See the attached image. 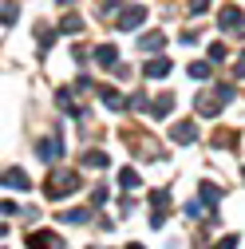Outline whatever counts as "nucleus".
Masks as SVG:
<instances>
[{
	"mask_svg": "<svg viewBox=\"0 0 245 249\" xmlns=\"http://www.w3.org/2000/svg\"><path fill=\"white\" fill-rule=\"evenodd\" d=\"M119 8V0H99V16H107V12H115Z\"/></svg>",
	"mask_w": 245,
	"mask_h": 249,
	"instance_id": "23",
	"label": "nucleus"
},
{
	"mask_svg": "<svg viewBox=\"0 0 245 249\" xmlns=\"http://www.w3.org/2000/svg\"><path fill=\"white\" fill-rule=\"evenodd\" d=\"M127 249H146V245H139V241H131V245H127Z\"/></svg>",
	"mask_w": 245,
	"mask_h": 249,
	"instance_id": "29",
	"label": "nucleus"
},
{
	"mask_svg": "<svg viewBox=\"0 0 245 249\" xmlns=\"http://www.w3.org/2000/svg\"><path fill=\"white\" fill-rule=\"evenodd\" d=\"M170 111H174V95H158L155 107H150V115H155V119H162V115H170Z\"/></svg>",
	"mask_w": 245,
	"mask_h": 249,
	"instance_id": "17",
	"label": "nucleus"
},
{
	"mask_svg": "<svg viewBox=\"0 0 245 249\" xmlns=\"http://www.w3.org/2000/svg\"><path fill=\"white\" fill-rule=\"evenodd\" d=\"M4 186H12V190H28L32 182H28V174L20 166H12V170H4Z\"/></svg>",
	"mask_w": 245,
	"mask_h": 249,
	"instance_id": "10",
	"label": "nucleus"
},
{
	"mask_svg": "<svg viewBox=\"0 0 245 249\" xmlns=\"http://www.w3.org/2000/svg\"><path fill=\"white\" fill-rule=\"evenodd\" d=\"M59 32H83V20L71 12V16H64V24H59Z\"/></svg>",
	"mask_w": 245,
	"mask_h": 249,
	"instance_id": "18",
	"label": "nucleus"
},
{
	"mask_svg": "<svg viewBox=\"0 0 245 249\" xmlns=\"http://www.w3.org/2000/svg\"><path fill=\"white\" fill-rule=\"evenodd\" d=\"M218 28H222V32H233V36H245V12L237 4H226L218 12Z\"/></svg>",
	"mask_w": 245,
	"mask_h": 249,
	"instance_id": "3",
	"label": "nucleus"
},
{
	"mask_svg": "<svg viewBox=\"0 0 245 249\" xmlns=\"http://www.w3.org/2000/svg\"><path fill=\"white\" fill-rule=\"evenodd\" d=\"M146 79H162V75H170L174 71V64H170V55H155V59H146Z\"/></svg>",
	"mask_w": 245,
	"mask_h": 249,
	"instance_id": "7",
	"label": "nucleus"
},
{
	"mask_svg": "<svg viewBox=\"0 0 245 249\" xmlns=\"http://www.w3.org/2000/svg\"><path fill=\"white\" fill-rule=\"evenodd\" d=\"M210 8V0H190V12H206Z\"/></svg>",
	"mask_w": 245,
	"mask_h": 249,
	"instance_id": "26",
	"label": "nucleus"
},
{
	"mask_svg": "<svg viewBox=\"0 0 245 249\" xmlns=\"http://www.w3.org/2000/svg\"><path fill=\"white\" fill-rule=\"evenodd\" d=\"M162 44H166L162 32H146V36L139 40V52H155V48H162Z\"/></svg>",
	"mask_w": 245,
	"mask_h": 249,
	"instance_id": "16",
	"label": "nucleus"
},
{
	"mask_svg": "<svg viewBox=\"0 0 245 249\" xmlns=\"http://www.w3.org/2000/svg\"><path fill=\"white\" fill-rule=\"evenodd\" d=\"M198 194H202V202H206V206H218V202H222V186L202 182V186H198Z\"/></svg>",
	"mask_w": 245,
	"mask_h": 249,
	"instance_id": "13",
	"label": "nucleus"
},
{
	"mask_svg": "<svg viewBox=\"0 0 245 249\" xmlns=\"http://www.w3.org/2000/svg\"><path fill=\"white\" fill-rule=\"evenodd\" d=\"M107 162H111L107 150H87V154H83V166H87V170H107Z\"/></svg>",
	"mask_w": 245,
	"mask_h": 249,
	"instance_id": "11",
	"label": "nucleus"
},
{
	"mask_svg": "<svg viewBox=\"0 0 245 249\" xmlns=\"http://www.w3.org/2000/svg\"><path fill=\"white\" fill-rule=\"evenodd\" d=\"M226 59V44H210V64H222Z\"/></svg>",
	"mask_w": 245,
	"mask_h": 249,
	"instance_id": "21",
	"label": "nucleus"
},
{
	"mask_svg": "<svg viewBox=\"0 0 245 249\" xmlns=\"http://www.w3.org/2000/svg\"><path fill=\"white\" fill-rule=\"evenodd\" d=\"M55 4H59V8H68V4H75V0H55Z\"/></svg>",
	"mask_w": 245,
	"mask_h": 249,
	"instance_id": "28",
	"label": "nucleus"
},
{
	"mask_svg": "<svg viewBox=\"0 0 245 249\" xmlns=\"http://www.w3.org/2000/svg\"><path fill=\"white\" fill-rule=\"evenodd\" d=\"M229 99H233V87L226 83V87H218V91H213V95L198 99V115H202V119H213V115H218V111H222Z\"/></svg>",
	"mask_w": 245,
	"mask_h": 249,
	"instance_id": "2",
	"label": "nucleus"
},
{
	"mask_svg": "<svg viewBox=\"0 0 245 249\" xmlns=\"http://www.w3.org/2000/svg\"><path fill=\"white\" fill-rule=\"evenodd\" d=\"M213 249H237V233H229V237H222Z\"/></svg>",
	"mask_w": 245,
	"mask_h": 249,
	"instance_id": "22",
	"label": "nucleus"
},
{
	"mask_svg": "<svg viewBox=\"0 0 245 249\" xmlns=\"http://www.w3.org/2000/svg\"><path fill=\"white\" fill-rule=\"evenodd\" d=\"M150 206H155V210L170 206V194H166V190H150Z\"/></svg>",
	"mask_w": 245,
	"mask_h": 249,
	"instance_id": "19",
	"label": "nucleus"
},
{
	"mask_svg": "<svg viewBox=\"0 0 245 249\" xmlns=\"http://www.w3.org/2000/svg\"><path fill=\"white\" fill-rule=\"evenodd\" d=\"M16 16H20V8H16V4H4V24H12Z\"/></svg>",
	"mask_w": 245,
	"mask_h": 249,
	"instance_id": "25",
	"label": "nucleus"
},
{
	"mask_svg": "<svg viewBox=\"0 0 245 249\" xmlns=\"http://www.w3.org/2000/svg\"><path fill=\"white\" fill-rule=\"evenodd\" d=\"M59 217V222H71V226H83V222H91V210H64V213H55Z\"/></svg>",
	"mask_w": 245,
	"mask_h": 249,
	"instance_id": "14",
	"label": "nucleus"
},
{
	"mask_svg": "<svg viewBox=\"0 0 245 249\" xmlns=\"http://www.w3.org/2000/svg\"><path fill=\"white\" fill-rule=\"evenodd\" d=\"M64 241H59V233L52 230H36V233H28V249H59Z\"/></svg>",
	"mask_w": 245,
	"mask_h": 249,
	"instance_id": "6",
	"label": "nucleus"
},
{
	"mask_svg": "<svg viewBox=\"0 0 245 249\" xmlns=\"http://www.w3.org/2000/svg\"><path fill=\"white\" fill-rule=\"evenodd\" d=\"M241 178H245V170H241Z\"/></svg>",
	"mask_w": 245,
	"mask_h": 249,
	"instance_id": "30",
	"label": "nucleus"
},
{
	"mask_svg": "<svg viewBox=\"0 0 245 249\" xmlns=\"http://www.w3.org/2000/svg\"><path fill=\"white\" fill-rule=\"evenodd\" d=\"M142 20H146V8H142V4H127L122 16H119V28H122V32H135Z\"/></svg>",
	"mask_w": 245,
	"mask_h": 249,
	"instance_id": "4",
	"label": "nucleus"
},
{
	"mask_svg": "<svg viewBox=\"0 0 245 249\" xmlns=\"http://www.w3.org/2000/svg\"><path fill=\"white\" fill-rule=\"evenodd\" d=\"M99 99H103V103H107L111 111H122V107H127V99H122L115 87H99Z\"/></svg>",
	"mask_w": 245,
	"mask_h": 249,
	"instance_id": "12",
	"label": "nucleus"
},
{
	"mask_svg": "<svg viewBox=\"0 0 245 249\" xmlns=\"http://www.w3.org/2000/svg\"><path fill=\"white\" fill-rule=\"evenodd\" d=\"M75 190H83V178H79L75 170H55V174L48 178V186H44L48 198H68V194H75Z\"/></svg>",
	"mask_w": 245,
	"mask_h": 249,
	"instance_id": "1",
	"label": "nucleus"
},
{
	"mask_svg": "<svg viewBox=\"0 0 245 249\" xmlns=\"http://www.w3.org/2000/svg\"><path fill=\"white\" fill-rule=\"evenodd\" d=\"M0 213H8V217H12V213H20V206H16L12 198H4V206H0Z\"/></svg>",
	"mask_w": 245,
	"mask_h": 249,
	"instance_id": "24",
	"label": "nucleus"
},
{
	"mask_svg": "<svg viewBox=\"0 0 245 249\" xmlns=\"http://www.w3.org/2000/svg\"><path fill=\"white\" fill-rule=\"evenodd\" d=\"M237 75H245V55H241V59H237Z\"/></svg>",
	"mask_w": 245,
	"mask_h": 249,
	"instance_id": "27",
	"label": "nucleus"
},
{
	"mask_svg": "<svg viewBox=\"0 0 245 249\" xmlns=\"http://www.w3.org/2000/svg\"><path fill=\"white\" fill-rule=\"evenodd\" d=\"M36 154H40L44 162H55L59 154H64V139H59V131H52V135L40 142V150H36Z\"/></svg>",
	"mask_w": 245,
	"mask_h": 249,
	"instance_id": "5",
	"label": "nucleus"
},
{
	"mask_svg": "<svg viewBox=\"0 0 245 249\" xmlns=\"http://www.w3.org/2000/svg\"><path fill=\"white\" fill-rule=\"evenodd\" d=\"M170 139H174V142H194V139H198V123H190V119H186V123H174V127H170Z\"/></svg>",
	"mask_w": 245,
	"mask_h": 249,
	"instance_id": "8",
	"label": "nucleus"
},
{
	"mask_svg": "<svg viewBox=\"0 0 245 249\" xmlns=\"http://www.w3.org/2000/svg\"><path fill=\"white\" fill-rule=\"evenodd\" d=\"M95 59H99L103 68H115V71H119V52H115V44H99V48H95Z\"/></svg>",
	"mask_w": 245,
	"mask_h": 249,
	"instance_id": "9",
	"label": "nucleus"
},
{
	"mask_svg": "<svg viewBox=\"0 0 245 249\" xmlns=\"http://www.w3.org/2000/svg\"><path fill=\"white\" fill-rule=\"evenodd\" d=\"M190 75H194V79H210V64H198V59H194V64H190Z\"/></svg>",
	"mask_w": 245,
	"mask_h": 249,
	"instance_id": "20",
	"label": "nucleus"
},
{
	"mask_svg": "<svg viewBox=\"0 0 245 249\" xmlns=\"http://www.w3.org/2000/svg\"><path fill=\"white\" fill-rule=\"evenodd\" d=\"M119 186H122V190H139V186H142V178H139V170H135V166H127V170L119 174Z\"/></svg>",
	"mask_w": 245,
	"mask_h": 249,
	"instance_id": "15",
	"label": "nucleus"
}]
</instances>
